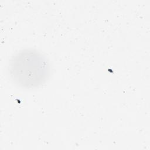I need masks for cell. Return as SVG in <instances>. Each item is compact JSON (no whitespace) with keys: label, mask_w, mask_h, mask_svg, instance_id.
I'll use <instances>...</instances> for the list:
<instances>
[{"label":"cell","mask_w":150,"mask_h":150,"mask_svg":"<svg viewBox=\"0 0 150 150\" xmlns=\"http://www.w3.org/2000/svg\"><path fill=\"white\" fill-rule=\"evenodd\" d=\"M8 71L14 83L25 88L39 87L46 83L50 74L48 59L34 49H24L11 58Z\"/></svg>","instance_id":"6da1fadb"}]
</instances>
